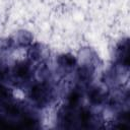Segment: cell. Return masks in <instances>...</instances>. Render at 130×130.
Returning <instances> with one entry per match:
<instances>
[{"label":"cell","instance_id":"cell-1","mask_svg":"<svg viewBox=\"0 0 130 130\" xmlns=\"http://www.w3.org/2000/svg\"><path fill=\"white\" fill-rule=\"evenodd\" d=\"M49 88L45 85V84H36L31 87L30 89V99L36 101V102H39V103H42V102H45L47 100V96H48V90Z\"/></svg>","mask_w":130,"mask_h":130},{"label":"cell","instance_id":"cell-2","mask_svg":"<svg viewBox=\"0 0 130 130\" xmlns=\"http://www.w3.org/2000/svg\"><path fill=\"white\" fill-rule=\"evenodd\" d=\"M59 63L64 67H72L75 64V59L71 55H62L59 57Z\"/></svg>","mask_w":130,"mask_h":130},{"label":"cell","instance_id":"cell-3","mask_svg":"<svg viewBox=\"0 0 130 130\" xmlns=\"http://www.w3.org/2000/svg\"><path fill=\"white\" fill-rule=\"evenodd\" d=\"M29 72V68L26 64H19L15 67V75L20 77V78H24L28 75Z\"/></svg>","mask_w":130,"mask_h":130},{"label":"cell","instance_id":"cell-4","mask_svg":"<svg viewBox=\"0 0 130 130\" xmlns=\"http://www.w3.org/2000/svg\"><path fill=\"white\" fill-rule=\"evenodd\" d=\"M88 96H89V100H90L93 104H100V103L103 101V94H102L101 90L98 89V88L91 89L90 92L88 93Z\"/></svg>","mask_w":130,"mask_h":130},{"label":"cell","instance_id":"cell-5","mask_svg":"<svg viewBox=\"0 0 130 130\" xmlns=\"http://www.w3.org/2000/svg\"><path fill=\"white\" fill-rule=\"evenodd\" d=\"M79 99H80V95H79L78 91H72L70 93V95L68 96V103L71 107H75L78 104Z\"/></svg>","mask_w":130,"mask_h":130},{"label":"cell","instance_id":"cell-6","mask_svg":"<svg viewBox=\"0 0 130 130\" xmlns=\"http://www.w3.org/2000/svg\"><path fill=\"white\" fill-rule=\"evenodd\" d=\"M79 118H80V121H81L82 123L85 124V123H88V122L90 121V119H91V114H90L89 111L83 109L82 111H80Z\"/></svg>","mask_w":130,"mask_h":130},{"label":"cell","instance_id":"cell-7","mask_svg":"<svg viewBox=\"0 0 130 130\" xmlns=\"http://www.w3.org/2000/svg\"><path fill=\"white\" fill-rule=\"evenodd\" d=\"M5 111L9 114V115H17L19 113V109L16 105H12V104H7L5 105Z\"/></svg>","mask_w":130,"mask_h":130},{"label":"cell","instance_id":"cell-8","mask_svg":"<svg viewBox=\"0 0 130 130\" xmlns=\"http://www.w3.org/2000/svg\"><path fill=\"white\" fill-rule=\"evenodd\" d=\"M22 123H23V126H25V127H34L35 124L37 123V121L31 117H25V118H23Z\"/></svg>","mask_w":130,"mask_h":130},{"label":"cell","instance_id":"cell-9","mask_svg":"<svg viewBox=\"0 0 130 130\" xmlns=\"http://www.w3.org/2000/svg\"><path fill=\"white\" fill-rule=\"evenodd\" d=\"M89 75H90V73H89V70L87 68H80L79 69V77L81 79H86L89 77Z\"/></svg>","mask_w":130,"mask_h":130},{"label":"cell","instance_id":"cell-10","mask_svg":"<svg viewBox=\"0 0 130 130\" xmlns=\"http://www.w3.org/2000/svg\"><path fill=\"white\" fill-rule=\"evenodd\" d=\"M9 96V91L7 88L0 86V100H5Z\"/></svg>","mask_w":130,"mask_h":130}]
</instances>
